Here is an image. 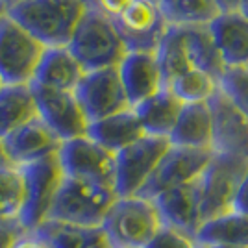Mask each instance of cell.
Segmentation results:
<instances>
[{"instance_id":"obj_21","label":"cell","mask_w":248,"mask_h":248,"mask_svg":"<svg viewBox=\"0 0 248 248\" xmlns=\"http://www.w3.org/2000/svg\"><path fill=\"white\" fill-rule=\"evenodd\" d=\"M85 135L91 141L104 146L106 150H109L111 154H117L128 145H132L135 141H139L141 137H145L146 134L141 123H139V119L135 117L134 109L130 108L126 111L89 123Z\"/></svg>"},{"instance_id":"obj_18","label":"cell","mask_w":248,"mask_h":248,"mask_svg":"<svg viewBox=\"0 0 248 248\" xmlns=\"http://www.w3.org/2000/svg\"><path fill=\"white\" fill-rule=\"evenodd\" d=\"M2 141H4L11 163L15 167H22L31 161H37L41 157L56 154L62 146V141L54 135V132L39 117L22 124L21 128L11 132Z\"/></svg>"},{"instance_id":"obj_4","label":"cell","mask_w":248,"mask_h":248,"mask_svg":"<svg viewBox=\"0 0 248 248\" xmlns=\"http://www.w3.org/2000/svg\"><path fill=\"white\" fill-rule=\"evenodd\" d=\"M67 48L85 73L117 67L126 54L113 21L93 8L85 10Z\"/></svg>"},{"instance_id":"obj_43","label":"cell","mask_w":248,"mask_h":248,"mask_svg":"<svg viewBox=\"0 0 248 248\" xmlns=\"http://www.w3.org/2000/svg\"><path fill=\"white\" fill-rule=\"evenodd\" d=\"M91 2H93V0H83V4H85V6H87V8H89V6H91Z\"/></svg>"},{"instance_id":"obj_7","label":"cell","mask_w":248,"mask_h":248,"mask_svg":"<svg viewBox=\"0 0 248 248\" xmlns=\"http://www.w3.org/2000/svg\"><path fill=\"white\" fill-rule=\"evenodd\" d=\"M45 46L17 22L0 19V80L6 85L31 83Z\"/></svg>"},{"instance_id":"obj_11","label":"cell","mask_w":248,"mask_h":248,"mask_svg":"<svg viewBox=\"0 0 248 248\" xmlns=\"http://www.w3.org/2000/svg\"><path fill=\"white\" fill-rule=\"evenodd\" d=\"M111 21L121 35L126 52L155 54L169 30L159 6L152 0H134Z\"/></svg>"},{"instance_id":"obj_45","label":"cell","mask_w":248,"mask_h":248,"mask_svg":"<svg viewBox=\"0 0 248 248\" xmlns=\"http://www.w3.org/2000/svg\"><path fill=\"white\" fill-rule=\"evenodd\" d=\"M2 85H4V83H2V80H0V87H2Z\"/></svg>"},{"instance_id":"obj_17","label":"cell","mask_w":248,"mask_h":248,"mask_svg":"<svg viewBox=\"0 0 248 248\" xmlns=\"http://www.w3.org/2000/svg\"><path fill=\"white\" fill-rule=\"evenodd\" d=\"M119 78L130 106L143 102L165 87L155 54L146 52H126L121 63L117 65Z\"/></svg>"},{"instance_id":"obj_35","label":"cell","mask_w":248,"mask_h":248,"mask_svg":"<svg viewBox=\"0 0 248 248\" xmlns=\"http://www.w3.org/2000/svg\"><path fill=\"white\" fill-rule=\"evenodd\" d=\"M15 248H48V247H46L43 241H39L33 233L28 232V233H26V235H24V237L15 245Z\"/></svg>"},{"instance_id":"obj_34","label":"cell","mask_w":248,"mask_h":248,"mask_svg":"<svg viewBox=\"0 0 248 248\" xmlns=\"http://www.w3.org/2000/svg\"><path fill=\"white\" fill-rule=\"evenodd\" d=\"M232 211L235 213H241V215H247L248 217V169L241 184L237 187V193L233 197V202H232Z\"/></svg>"},{"instance_id":"obj_29","label":"cell","mask_w":248,"mask_h":248,"mask_svg":"<svg viewBox=\"0 0 248 248\" xmlns=\"http://www.w3.org/2000/svg\"><path fill=\"white\" fill-rule=\"evenodd\" d=\"M24 206V180L19 167L0 169V218H19Z\"/></svg>"},{"instance_id":"obj_3","label":"cell","mask_w":248,"mask_h":248,"mask_svg":"<svg viewBox=\"0 0 248 248\" xmlns=\"http://www.w3.org/2000/svg\"><path fill=\"white\" fill-rule=\"evenodd\" d=\"M163 224L154 200L134 195L117 197L100 228L109 248H145Z\"/></svg>"},{"instance_id":"obj_1","label":"cell","mask_w":248,"mask_h":248,"mask_svg":"<svg viewBox=\"0 0 248 248\" xmlns=\"http://www.w3.org/2000/svg\"><path fill=\"white\" fill-rule=\"evenodd\" d=\"M155 60L165 85L189 71H204L218 82L226 71L209 26H169Z\"/></svg>"},{"instance_id":"obj_44","label":"cell","mask_w":248,"mask_h":248,"mask_svg":"<svg viewBox=\"0 0 248 248\" xmlns=\"http://www.w3.org/2000/svg\"><path fill=\"white\" fill-rule=\"evenodd\" d=\"M100 248H109V247H108V243H106V245H102Z\"/></svg>"},{"instance_id":"obj_10","label":"cell","mask_w":248,"mask_h":248,"mask_svg":"<svg viewBox=\"0 0 248 248\" xmlns=\"http://www.w3.org/2000/svg\"><path fill=\"white\" fill-rule=\"evenodd\" d=\"M58 157L65 178L89 182L115 191V154L91 141L87 135L63 141Z\"/></svg>"},{"instance_id":"obj_27","label":"cell","mask_w":248,"mask_h":248,"mask_svg":"<svg viewBox=\"0 0 248 248\" xmlns=\"http://www.w3.org/2000/svg\"><path fill=\"white\" fill-rule=\"evenodd\" d=\"M169 26H209L222 11L215 0H159Z\"/></svg>"},{"instance_id":"obj_26","label":"cell","mask_w":248,"mask_h":248,"mask_svg":"<svg viewBox=\"0 0 248 248\" xmlns=\"http://www.w3.org/2000/svg\"><path fill=\"white\" fill-rule=\"evenodd\" d=\"M197 239L209 247H248V217L235 211L202 222Z\"/></svg>"},{"instance_id":"obj_9","label":"cell","mask_w":248,"mask_h":248,"mask_svg":"<svg viewBox=\"0 0 248 248\" xmlns=\"http://www.w3.org/2000/svg\"><path fill=\"white\" fill-rule=\"evenodd\" d=\"M170 148L165 137L145 135L115 154V195L134 197L154 172L159 159Z\"/></svg>"},{"instance_id":"obj_22","label":"cell","mask_w":248,"mask_h":248,"mask_svg":"<svg viewBox=\"0 0 248 248\" xmlns=\"http://www.w3.org/2000/svg\"><path fill=\"white\" fill-rule=\"evenodd\" d=\"M169 141L172 146L211 150V111L207 102L184 104Z\"/></svg>"},{"instance_id":"obj_36","label":"cell","mask_w":248,"mask_h":248,"mask_svg":"<svg viewBox=\"0 0 248 248\" xmlns=\"http://www.w3.org/2000/svg\"><path fill=\"white\" fill-rule=\"evenodd\" d=\"M218 6V10L222 13H232V11H239L241 0H215Z\"/></svg>"},{"instance_id":"obj_28","label":"cell","mask_w":248,"mask_h":248,"mask_svg":"<svg viewBox=\"0 0 248 248\" xmlns=\"http://www.w3.org/2000/svg\"><path fill=\"white\" fill-rule=\"evenodd\" d=\"M182 104L207 102L218 89V82L204 71H189L180 74L165 85Z\"/></svg>"},{"instance_id":"obj_32","label":"cell","mask_w":248,"mask_h":248,"mask_svg":"<svg viewBox=\"0 0 248 248\" xmlns=\"http://www.w3.org/2000/svg\"><path fill=\"white\" fill-rule=\"evenodd\" d=\"M28 233L19 218H0V248H15Z\"/></svg>"},{"instance_id":"obj_19","label":"cell","mask_w":248,"mask_h":248,"mask_svg":"<svg viewBox=\"0 0 248 248\" xmlns=\"http://www.w3.org/2000/svg\"><path fill=\"white\" fill-rule=\"evenodd\" d=\"M209 31L226 67H248V19L241 11L220 13Z\"/></svg>"},{"instance_id":"obj_8","label":"cell","mask_w":248,"mask_h":248,"mask_svg":"<svg viewBox=\"0 0 248 248\" xmlns=\"http://www.w3.org/2000/svg\"><path fill=\"white\" fill-rule=\"evenodd\" d=\"M248 169V159L235 155L213 154L200 176L202 187V222L232 211V202Z\"/></svg>"},{"instance_id":"obj_12","label":"cell","mask_w":248,"mask_h":248,"mask_svg":"<svg viewBox=\"0 0 248 248\" xmlns=\"http://www.w3.org/2000/svg\"><path fill=\"white\" fill-rule=\"evenodd\" d=\"M211 150H198V148H184V146H172L167 150L163 157L159 159L157 167L146 184L135 197L152 200L163 191L174 189L178 186L189 184L198 180L206 170L207 163L211 159Z\"/></svg>"},{"instance_id":"obj_6","label":"cell","mask_w":248,"mask_h":248,"mask_svg":"<svg viewBox=\"0 0 248 248\" xmlns=\"http://www.w3.org/2000/svg\"><path fill=\"white\" fill-rule=\"evenodd\" d=\"M19 169L24 180V206L19 220L28 232H33L48 217V211L65 180V174L60 165L58 152L26 163Z\"/></svg>"},{"instance_id":"obj_24","label":"cell","mask_w":248,"mask_h":248,"mask_svg":"<svg viewBox=\"0 0 248 248\" xmlns=\"http://www.w3.org/2000/svg\"><path fill=\"white\" fill-rule=\"evenodd\" d=\"M48 248H100L106 245L102 228H83L46 218L33 232Z\"/></svg>"},{"instance_id":"obj_37","label":"cell","mask_w":248,"mask_h":248,"mask_svg":"<svg viewBox=\"0 0 248 248\" xmlns=\"http://www.w3.org/2000/svg\"><path fill=\"white\" fill-rule=\"evenodd\" d=\"M6 167H15L11 163L10 155L6 152V146H4V141L0 139V169H6Z\"/></svg>"},{"instance_id":"obj_41","label":"cell","mask_w":248,"mask_h":248,"mask_svg":"<svg viewBox=\"0 0 248 248\" xmlns=\"http://www.w3.org/2000/svg\"><path fill=\"white\" fill-rule=\"evenodd\" d=\"M195 248H211V247H209V245H204V243H200V241H198Z\"/></svg>"},{"instance_id":"obj_42","label":"cell","mask_w":248,"mask_h":248,"mask_svg":"<svg viewBox=\"0 0 248 248\" xmlns=\"http://www.w3.org/2000/svg\"><path fill=\"white\" fill-rule=\"evenodd\" d=\"M211 248H248V247H211Z\"/></svg>"},{"instance_id":"obj_13","label":"cell","mask_w":248,"mask_h":248,"mask_svg":"<svg viewBox=\"0 0 248 248\" xmlns=\"http://www.w3.org/2000/svg\"><path fill=\"white\" fill-rule=\"evenodd\" d=\"M74 96L80 104L87 123L100 121L132 108L126 98L117 67L85 73L74 89Z\"/></svg>"},{"instance_id":"obj_46","label":"cell","mask_w":248,"mask_h":248,"mask_svg":"<svg viewBox=\"0 0 248 248\" xmlns=\"http://www.w3.org/2000/svg\"><path fill=\"white\" fill-rule=\"evenodd\" d=\"M152 2H155V4H157V2H159V0H152Z\"/></svg>"},{"instance_id":"obj_16","label":"cell","mask_w":248,"mask_h":248,"mask_svg":"<svg viewBox=\"0 0 248 248\" xmlns=\"http://www.w3.org/2000/svg\"><path fill=\"white\" fill-rule=\"evenodd\" d=\"M154 200L155 207L165 224L180 228L187 233L197 235L198 228L202 224V187L200 178L189 184L178 186L174 189L163 191Z\"/></svg>"},{"instance_id":"obj_31","label":"cell","mask_w":248,"mask_h":248,"mask_svg":"<svg viewBox=\"0 0 248 248\" xmlns=\"http://www.w3.org/2000/svg\"><path fill=\"white\" fill-rule=\"evenodd\" d=\"M197 243V235L187 233L170 224H163L145 248H195Z\"/></svg>"},{"instance_id":"obj_14","label":"cell","mask_w":248,"mask_h":248,"mask_svg":"<svg viewBox=\"0 0 248 248\" xmlns=\"http://www.w3.org/2000/svg\"><path fill=\"white\" fill-rule=\"evenodd\" d=\"M30 87L37 108V117L50 128L62 143L85 135L89 123L74 93L48 89L37 83H30Z\"/></svg>"},{"instance_id":"obj_25","label":"cell","mask_w":248,"mask_h":248,"mask_svg":"<svg viewBox=\"0 0 248 248\" xmlns=\"http://www.w3.org/2000/svg\"><path fill=\"white\" fill-rule=\"evenodd\" d=\"M37 117L30 83L0 87V139Z\"/></svg>"},{"instance_id":"obj_38","label":"cell","mask_w":248,"mask_h":248,"mask_svg":"<svg viewBox=\"0 0 248 248\" xmlns=\"http://www.w3.org/2000/svg\"><path fill=\"white\" fill-rule=\"evenodd\" d=\"M239 11L248 19V0H241V6H239Z\"/></svg>"},{"instance_id":"obj_5","label":"cell","mask_w":248,"mask_h":248,"mask_svg":"<svg viewBox=\"0 0 248 248\" xmlns=\"http://www.w3.org/2000/svg\"><path fill=\"white\" fill-rule=\"evenodd\" d=\"M115 200L113 189L65 178L46 218L83 228H100Z\"/></svg>"},{"instance_id":"obj_39","label":"cell","mask_w":248,"mask_h":248,"mask_svg":"<svg viewBox=\"0 0 248 248\" xmlns=\"http://www.w3.org/2000/svg\"><path fill=\"white\" fill-rule=\"evenodd\" d=\"M0 2H2V4H4L6 8H8V6H11V4H15V2H21V0H0Z\"/></svg>"},{"instance_id":"obj_30","label":"cell","mask_w":248,"mask_h":248,"mask_svg":"<svg viewBox=\"0 0 248 248\" xmlns=\"http://www.w3.org/2000/svg\"><path fill=\"white\" fill-rule=\"evenodd\" d=\"M218 89L248 117V67H226L218 78Z\"/></svg>"},{"instance_id":"obj_15","label":"cell","mask_w":248,"mask_h":248,"mask_svg":"<svg viewBox=\"0 0 248 248\" xmlns=\"http://www.w3.org/2000/svg\"><path fill=\"white\" fill-rule=\"evenodd\" d=\"M211 111V152L248 159V117L220 89L207 100Z\"/></svg>"},{"instance_id":"obj_2","label":"cell","mask_w":248,"mask_h":248,"mask_svg":"<svg viewBox=\"0 0 248 248\" xmlns=\"http://www.w3.org/2000/svg\"><path fill=\"white\" fill-rule=\"evenodd\" d=\"M87 10L83 0H21L6 15L41 43L45 48L67 46Z\"/></svg>"},{"instance_id":"obj_23","label":"cell","mask_w":248,"mask_h":248,"mask_svg":"<svg viewBox=\"0 0 248 248\" xmlns=\"http://www.w3.org/2000/svg\"><path fill=\"white\" fill-rule=\"evenodd\" d=\"M182 106L184 104L167 87H161L150 98L135 104L132 109H134L135 117L139 119L146 135L169 139V135L178 121V115L182 111Z\"/></svg>"},{"instance_id":"obj_40","label":"cell","mask_w":248,"mask_h":248,"mask_svg":"<svg viewBox=\"0 0 248 248\" xmlns=\"http://www.w3.org/2000/svg\"><path fill=\"white\" fill-rule=\"evenodd\" d=\"M6 10H8V8H6V6H4V4L0 2V19H2L4 15H6Z\"/></svg>"},{"instance_id":"obj_20","label":"cell","mask_w":248,"mask_h":248,"mask_svg":"<svg viewBox=\"0 0 248 248\" xmlns=\"http://www.w3.org/2000/svg\"><path fill=\"white\" fill-rule=\"evenodd\" d=\"M83 74L85 71L82 69V65L76 62V58L69 52L67 46H52L45 48L43 52L31 83H37L48 89L74 93Z\"/></svg>"},{"instance_id":"obj_33","label":"cell","mask_w":248,"mask_h":248,"mask_svg":"<svg viewBox=\"0 0 248 248\" xmlns=\"http://www.w3.org/2000/svg\"><path fill=\"white\" fill-rule=\"evenodd\" d=\"M134 0H93L89 8L100 11L102 15L109 17V19H115L117 15H121Z\"/></svg>"}]
</instances>
